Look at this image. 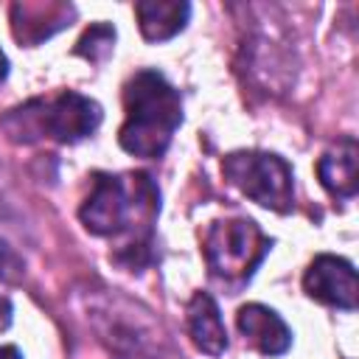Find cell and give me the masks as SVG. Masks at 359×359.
Returning a JSON list of instances; mask_svg holds the SVG:
<instances>
[{
	"label": "cell",
	"instance_id": "cell-11",
	"mask_svg": "<svg viewBox=\"0 0 359 359\" xmlns=\"http://www.w3.org/2000/svg\"><path fill=\"white\" fill-rule=\"evenodd\" d=\"M14 36L25 45H36L42 39H48L50 34L62 31L70 14H76L73 6H62V3H50V6H14Z\"/></svg>",
	"mask_w": 359,
	"mask_h": 359
},
{
	"label": "cell",
	"instance_id": "cell-2",
	"mask_svg": "<svg viewBox=\"0 0 359 359\" xmlns=\"http://www.w3.org/2000/svg\"><path fill=\"white\" fill-rule=\"evenodd\" d=\"M101 118L104 112L98 101L67 90L50 101H31L20 109H11L3 123L17 140H34L39 135H48L59 143H79L98 129Z\"/></svg>",
	"mask_w": 359,
	"mask_h": 359
},
{
	"label": "cell",
	"instance_id": "cell-7",
	"mask_svg": "<svg viewBox=\"0 0 359 359\" xmlns=\"http://www.w3.org/2000/svg\"><path fill=\"white\" fill-rule=\"evenodd\" d=\"M238 331L244 334V339H250L261 353L266 356H280L289 351L292 345V331L289 325L280 320L278 311H272L269 306L261 303H247L238 309Z\"/></svg>",
	"mask_w": 359,
	"mask_h": 359
},
{
	"label": "cell",
	"instance_id": "cell-12",
	"mask_svg": "<svg viewBox=\"0 0 359 359\" xmlns=\"http://www.w3.org/2000/svg\"><path fill=\"white\" fill-rule=\"evenodd\" d=\"M112 42H115V28L98 22V25H90L84 31V36L76 45V53L90 59V62H104L112 53Z\"/></svg>",
	"mask_w": 359,
	"mask_h": 359
},
{
	"label": "cell",
	"instance_id": "cell-4",
	"mask_svg": "<svg viewBox=\"0 0 359 359\" xmlns=\"http://www.w3.org/2000/svg\"><path fill=\"white\" fill-rule=\"evenodd\" d=\"M224 177L261 208L286 213L294 205L292 168L272 151H233L222 160Z\"/></svg>",
	"mask_w": 359,
	"mask_h": 359
},
{
	"label": "cell",
	"instance_id": "cell-10",
	"mask_svg": "<svg viewBox=\"0 0 359 359\" xmlns=\"http://www.w3.org/2000/svg\"><path fill=\"white\" fill-rule=\"evenodd\" d=\"M356 160H359V149L353 137H342L337 140L334 149H328L320 163H317V174L320 182L334 194V196H353L359 188V177H356Z\"/></svg>",
	"mask_w": 359,
	"mask_h": 359
},
{
	"label": "cell",
	"instance_id": "cell-1",
	"mask_svg": "<svg viewBox=\"0 0 359 359\" xmlns=\"http://www.w3.org/2000/svg\"><path fill=\"white\" fill-rule=\"evenodd\" d=\"M126 121L118 132L121 149L135 157H160L182 123L180 93L157 70H137L123 90Z\"/></svg>",
	"mask_w": 359,
	"mask_h": 359
},
{
	"label": "cell",
	"instance_id": "cell-3",
	"mask_svg": "<svg viewBox=\"0 0 359 359\" xmlns=\"http://www.w3.org/2000/svg\"><path fill=\"white\" fill-rule=\"evenodd\" d=\"M269 238L252 219L216 222L205 236V255L213 278L238 289L255 272V266L269 252Z\"/></svg>",
	"mask_w": 359,
	"mask_h": 359
},
{
	"label": "cell",
	"instance_id": "cell-8",
	"mask_svg": "<svg viewBox=\"0 0 359 359\" xmlns=\"http://www.w3.org/2000/svg\"><path fill=\"white\" fill-rule=\"evenodd\" d=\"M188 331L194 345L208 356H222L227 351V331L216 300L208 292H196L188 303Z\"/></svg>",
	"mask_w": 359,
	"mask_h": 359
},
{
	"label": "cell",
	"instance_id": "cell-14",
	"mask_svg": "<svg viewBox=\"0 0 359 359\" xmlns=\"http://www.w3.org/2000/svg\"><path fill=\"white\" fill-rule=\"evenodd\" d=\"M8 76V59H6V53L0 50V81Z\"/></svg>",
	"mask_w": 359,
	"mask_h": 359
},
{
	"label": "cell",
	"instance_id": "cell-9",
	"mask_svg": "<svg viewBox=\"0 0 359 359\" xmlns=\"http://www.w3.org/2000/svg\"><path fill=\"white\" fill-rule=\"evenodd\" d=\"M135 14L140 22V34L149 42H163L177 36L188 17H191V3L185 0H140L135 3Z\"/></svg>",
	"mask_w": 359,
	"mask_h": 359
},
{
	"label": "cell",
	"instance_id": "cell-5",
	"mask_svg": "<svg viewBox=\"0 0 359 359\" xmlns=\"http://www.w3.org/2000/svg\"><path fill=\"white\" fill-rule=\"evenodd\" d=\"M303 289L311 300H320L325 306H337L345 311L356 309V297H359L356 269L351 261L339 255H317L303 275Z\"/></svg>",
	"mask_w": 359,
	"mask_h": 359
},
{
	"label": "cell",
	"instance_id": "cell-13",
	"mask_svg": "<svg viewBox=\"0 0 359 359\" xmlns=\"http://www.w3.org/2000/svg\"><path fill=\"white\" fill-rule=\"evenodd\" d=\"M0 359H22V353L14 345H0Z\"/></svg>",
	"mask_w": 359,
	"mask_h": 359
},
{
	"label": "cell",
	"instance_id": "cell-6",
	"mask_svg": "<svg viewBox=\"0 0 359 359\" xmlns=\"http://www.w3.org/2000/svg\"><path fill=\"white\" fill-rule=\"evenodd\" d=\"M132 210V202L126 196V185L115 174H95L93 191L84 199L79 216L84 227L95 236H115L126 227V216Z\"/></svg>",
	"mask_w": 359,
	"mask_h": 359
}]
</instances>
